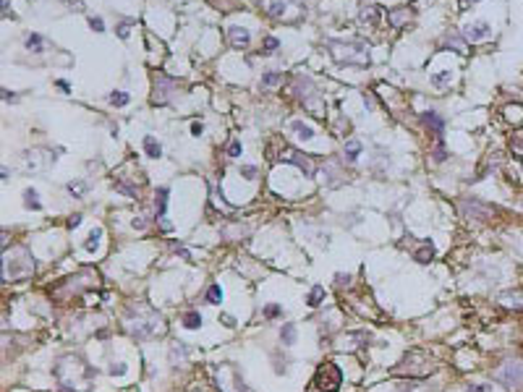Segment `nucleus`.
Wrapping results in <instances>:
<instances>
[{"label":"nucleus","instance_id":"obj_18","mask_svg":"<svg viewBox=\"0 0 523 392\" xmlns=\"http://www.w3.org/2000/svg\"><path fill=\"white\" fill-rule=\"evenodd\" d=\"M322 298H325V288L317 285V288H312V293H309V306H319Z\"/></svg>","mask_w":523,"mask_h":392},{"label":"nucleus","instance_id":"obj_14","mask_svg":"<svg viewBox=\"0 0 523 392\" xmlns=\"http://www.w3.org/2000/svg\"><path fill=\"white\" fill-rule=\"evenodd\" d=\"M26 47L32 50V53H42V50H45V39H42L39 34H29V37H26Z\"/></svg>","mask_w":523,"mask_h":392},{"label":"nucleus","instance_id":"obj_11","mask_svg":"<svg viewBox=\"0 0 523 392\" xmlns=\"http://www.w3.org/2000/svg\"><path fill=\"white\" fill-rule=\"evenodd\" d=\"M500 301L505 306H515V309H523V293H502Z\"/></svg>","mask_w":523,"mask_h":392},{"label":"nucleus","instance_id":"obj_36","mask_svg":"<svg viewBox=\"0 0 523 392\" xmlns=\"http://www.w3.org/2000/svg\"><path fill=\"white\" fill-rule=\"evenodd\" d=\"M118 34L126 39V37H128V24H120V26H118Z\"/></svg>","mask_w":523,"mask_h":392},{"label":"nucleus","instance_id":"obj_5","mask_svg":"<svg viewBox=\"0 0 523 392\" xmlns=\"http://www.w3.org/2000/svg\"><path fill=\"white\" fill-rule=\"evenodd\" d=\"M228 37H230V44H233V47H249V42H251L249 29H243V26H230Z\"/></svg>","mask_w":523,"mask_h":392},{"label":"nucleus","instance_id":"obj_31","mask_svg":"<svg viewBox=\"0 0 523 392\" xmlns=\"http://www.w3.org/2000/svg\"><path fill=\"white\" fill-rule=\"evenodd\" d=\"M445 157H448V155H445V149H442V146H437V149H434V162H442Z\"/></svg>","mask_w":523,"mask_h":392},{"label":"nucleus","instance_id":"obj_2","mask_svg":"<svg viewBox=\"0 0 523 392\" xmlns=\"http://www.w3.org/2000/svg\"><path fill=\"white\" fill-rule=\"evenodd\" d=\"M495 379L505 384L507 389H520L523 387V364L520 361H507L505 366L495 371Z\"/></svg>","mask_w":523,"mask_h":392},{"label":"nucleus","instance_id":"obj_10","mask_svg":"<svg viewBox=\"0 0 523 392\" xmlns=\"http://www.w3.org/2000/svg\"><path fill=\"white\" fill-rule=\"evenodd\" d=\"M280 340H283V345H293V342H296V324H293V322H285V324H283Z\"/></svg>","mask_w":523,"mask_h":392},{"label":"nucleus","instance_id":"obj_38","mask_svg":"<svg viewBox=\"0 0 523 392\" xmlns=\"http://www.w3.org/2000/svg\"><path fill=\"white\" fill-rule=\"evenodd\" d=\"M223 324H225V327H233L236 322H233V316H223Z\"/></svg>","mask_w":523,"mask_h":392},{"label":"nucleus","instance_id":"obj_29","mask_svg":"<svg viewBox=\"0 0 523 392\" xmlns=\"http://www.w3.org/2000/svg\"><path fill=\"white\" fill-rule=\"evenodd\" d=\"M241 175L251 180V178H256V168H254V165H243V168H241Z\"/></svg>","mask_w":523,"mask_h":392},{"label":"nucleus","instance_id":"obj_34","mask_svg":"<svg viewBox=\"0 0 523 392\" xmlns=\"http://www.w3.org/2000/svg\"><path fill=\"white\" fill-rule=\"evenodd\" d=\"M202 131H204L202 123H194V126H191V133H194V136H202Z\"/></svg>","mask_w":523,"mask_h":392},{"label":"nucleus","instance_id":"obj_28","mask_svg":"<svg viewBox=\"0 0 523 392\" xmlns=\"http://www.w3.org/2000/svg\"><path fill=\"white\" fill-rule=\"evenodd\" d=\"M89 26L95 29V32H105V21H102L100 16H92V19H89Z\"/></svg>","mask_w":523,"mask_h":392},{"label":"nucleus","instance_id":"obj_6","mask_svg":"<svg viewBox=\"0 0 523 392\" xmlns=\"http://www.w3.org/2000/svg\"><path fill=\"white\" fill-rule=\"evenodd\" d=\"M170 86H173V81H170V79L160 76V79L155 81V94H152V100H155L157 105H165L167 100H170Z\"/></svg>","mask_w":523,"mask_h":392},{"label":"nucleus","instance_id":"obj_17","mask_svg":"<svg viewBox=\"0 0 523 392\" xmlns=\"http://www.w3.org/2000/svg\"><path fill=\"white\" fill-rule=\"evenodd\" d=\"M24 204H26L29 209H39V207H42L39 199H37V191H34V188H26V193H24Z\"/></svg>","mask_w":523,"mask_h":392},{"label":"nucleus","instance_id":"obj_16","mask_svg":"<svg viewBox=\"0 0 523 392\" xmlns=\"http://www.w3.org/2000/svg\"><path fill=\"white\" fill-rule=\"evenodd\" d=\"M280 79H283V73H280V71H270V73H265V76H262V86L270 89V86L278 84Z\"/></svg>","mask_w":523,"mask_h":392},{"label":"nucleus","instance_id":"obj_21","mask_svg":"<svg viewBox=\"0 0 523 392\" xmlns=\"http://www.w3.org/2000/svg\"><path fill=\"white\" fill-rule=\"evenodd\" d=\"M207 301H209V304H220V301H223V290H220V285H209V290H207Z\"/></svg>","mask_w":523,"mask_h":392},{"label":"nucleus","instance_id":"obj_27","mask_svg":"<svg viewBox=\"0 0 523 392\" xmlns=\"http://www.w3.org/2000/svg\"><path fill=\"white\" fill-rule=\"evenodd\" d=\"M445 81H450V71H445V73H437V76H432V84H434V86H442Z\"/></svg>","mask_w":523,"mask_h":392},{"label":"nucleus","instance_id":"obj_40","mask_svg":"<svg viewBox=\"0 0 523 392\" xmlns=\"http://www.w3.org/2000/svg\"><path fill=\"white\" fill-rule=\"evenodd\" d=\"M468 3H479V0H460V6H468Z\"/></svg>","mask_w":523,"mask_h":392},{"label":"nucleus","instance_id":"obj_37","mask_svg":"<svg viewBox=\"0 0 523 392\" xmlns=\"http://www.w3.org/2000/svg\"><path fill=\"white\" fill-rule=\"evenodd\" d=\"M3 100H6V102H16V94L8 92V89H3Z\"/></svg>","mask_w":523,"mask_h":392},{"label":"nucleus","instance_id":"obj_25","mask_svg":"<svg viewBox=\"0 0 523 392\" xmlns=\"http://www.w3.org/2000/svg\"><path fill=\"white\" fill-rule=\"evenodd\" d=\"M228 155H230V157H241V141H238V139H230V144H228Z\"/></svg>","mask_w":523,"mask_h":392},{"label":"nucleus","instance_id":"obj_24","mask_svg":"<svg viewBox=\"0 0 523 392\" xmlns=\"http://www.w3.org/2000/svg\"><path fill=\"white\" fill-rule=\"evenodd\" d=\"M278 47H280L278 37H267V39H265V50H262V53H265V55H272V53L278 50Z\"/></svg>","mask_w":523,"mask_h":392},{"label":"nucleus","instance_id":"obj_39","mask_svg":"<svg viewBox=\"0 0 523 392\" xmlns=\"http://www.w3.org/2000/svg\"><path fill=\"white\" fill-rule=\"evenodd\" d=\"M123 371H126V366H113L110 369V374H123Z\"/></svg>","mask_w":523,"mask_h":392},{"label":"nucleus","instance_id":"obj_12","mask_svg":"<svg viewBox=\"0 0 523 392\" xmlns=\"http://www.w3.org/2000/svg\"><path fill=\"white\" fill-rule=\"evenodd\" d=\"M199 324H202V314H199V311H189L186 316H183V327H186V329H199Z\"/></svg>","mask_w":523,"mask_h":392},{"label":"nucleus","instance_id":"obj_30","mask_svg":"<svg viewBox=\"0 0 523 392\" xmlns=\"http://www.w3.org/2000/svg\"><path fill=\"white\" fill-rule=\"evenodd\" d=\"M68 191H71V193H84V191H86V186L81 183V180H76V183L71 180V183H68Z\"/></svg>","mask_w":523,"mask_h":392},{"label":"nucleus","instance_id":"obj_3","mask_svg":"<svg viewBox=\"0 0 523 392\" xmlns=\"http://www.w3.org/2000/svg\"><path fill=\"white\" fill-rule=\"evenodd\" d=\"M460 212H463V217L468 220H487L495 215V209H492L489 204H482V202H476V199H466V202H460Z\"/></svg>","mask_w":523,"mask_h":392},{"label":"nucleus","instance_id":"obj_19","mask_svg":"<svg viewBox=\"0 0 523 392\" xmlns=\"http://www.w3.org/2000/svg\"><path fill=\"white\" fill-rule=\"evenodd\" d=\"M432 256H434V246H432V243H429V246H424L421 251H416V262H421V264H426L429 259H432Z\"/></svg>","mask_w":523,"mask_h":392},{"label":"nucleus","instance_id":"obj_26","mask_svg":"<svg viewBox=\"0 0 523 392\" xmlns=\"http://www.w3.org/2000/svg\"><path fill=\"white\" fill-rule=\"evenodd\" d=\"M100 235H102V230H100V228H97V230H92V235H89L92 240H86V251H95V249H97V238H100Z\"/></svg>","mask_w":523,"mask_h":392},{"label":"nucleus","instance_id":"obj_15","mask_svg":"<svg viewBox=\"0 0 523 392\" xmlns=\"http://www.w3.org/2000/svg\"><path fill=\"white\" fill-rule=\"evenodd\" d=\"M265 6H270L267 8L270 16H283L285 13V3H280V0H265Z\"/></svg>","mask_w":523,"mask_h":392},{"label":"nucleus","instance_id":"obj_22","mask_svg":"<svg viewBox=\"0 0 523 392\" xmlns=\"http://www.w3.org/2000/svg\"><path fill=\"white\" fill-rule=\"evenodd\" d=\"M107 100H110V105H118V108H123V105H128V100H131V97H128L126 92H113Z\"/></svg>","mask_w":523,"mask_h":392},{"label":"nucleus","instance_id":"obj_8","mask_svg":"<svg viewBox=\"0 0 523 392\" xmlns=\"http://www.w3.org/2000/svg\"><path fill=\"white\" fill-rule=\"evenodd\" d=\"M144 152H147L152 160H157V157L162 155V146H160V141H157L155 136H144Z\"/></svg>","mask_w":523,"mask_h":392},{"label":"nucleus","instance_id":"obj_13","mask_svg":"<svg viewBox=\"0 0 523 392\" xmlns=\"http://www.w3.org/2000/svg\"><path fill=\"white\" fill-rule=\"evenodd\" d=\"M345 155H348V160H351V162H356V160H359V155H361V141L351 139V141L345 144Z\"/></svg>","mask_w":523,"mask_h":392},{"label":"nucleus","instance_id":"obj_32","mask_svg":"<svg viewBox=\"0 0 523 392\" xmlns=\"http://www.w3.org/2000/svg\"><path fill=\"white\" fill-rule=\"evenodd\" d=\"M79 225H81V215H73L68 220V228H79Z\"/></svg>","mask_w":523,"mask_h":392},{"label":"nucleus","instance_id":"obj_23","mask_svg":"<svg viewBox=\"0 0 523 392\" xmlns=\"http://www.w3.org/2000/svg\"><path fill=\"white\" fill-rule=\"evenodd\" d=\"M510 149H513L515 155H520V157H523V131H518L515 136L510 139Z\"/></svg>","mask_w":523,"mask_h":392},{"label":"nucleus","instance_id":"obj_33","mask_svg":"<svg viewBox=\"0 0 523 392\" xmlns=\"http://www.w3.org/2000/svg\"><path fill=\"white\" fill-rule=\"evenodd\" d=\"M265 314H267V316H278V314H280V306H267Z\"/></svg>","mask_w":523,"mask_h":392},{"label":"nucleus","instance_id":"obj_20","mask_svg":"<svg viewBox=\"0 0 523 392\" xmlns=\"http://www.w3.org/2000/svg\"><path fill=\"white\" fill-rule=\"evenodd\" d=\"M165 204H167V188H160L157 191V220L165 215Z\"/></svg>","mask_w":523,"mask_h":392},{"label":"nucleus","instance_id":"obj_9","mask_svg":"<svg viewBox=\"0 0 523 392\" xmlns=\"http://www.w3.org/2000/svg\"><path fill=\"white\" fill-rule=\"evenodd\" d=\"M424 123H426V126H432L437 133H442V131H445V120H442L434 110H426V113H424Z\"/></svg>","mask_w":523,"mask_h":392},{"label":"nucleus","instance_id":"obj_1","mask_svg":"<svg viewBox=\"0 0 523 392\" xmlns=\"http://www.w3.org/2000/svg\"><path fill=\"white\" fill-rule=\"evenodd\" d=\"M314 384L319 392H337L343 384V371L337 364H332V361H327V364H322L314 374Z\"/></svg>","mask_w":523,"mask_h":392},{"label":"nucleus","instance_id":"obj_35","mask_svg":"<svg viewBox=\"0 0 523 392\" xmlns=\"http://www.w3.org/2000/svg\"><path fill=\"white\" fill-rule=\"evenodd\" d=\"M468 392H489V387H487V384H484V387H482V384H471Z\"/></svg>","mask_w":523,"mask_h":392},{"label":"nucleus","instance_id":"obj_7","mask_svg":"<svg viewBox=\"0 0 523 392\" xmlns=\"http://www.w3.org/2000/svg\"><path fill=\"white\" fill-rule=\"evenodd\" d=\"M293 131H296V136L303 139V141L314 139V128H312L309 123H303V120H293Z\"/></svg>","mask_w":523,"mask_h":392},{"label":"nucleus","instance_id":"obj_4","mask_svg":"<svg viewBox=\"0 0 523 392\" xmlns=\"http://www.w3.org/2000/svg\"><path fill=\"white\" fill-rule=\"evenodd\" d=\"M463 37L468 42H482V39H489L492 37V26L487 21H471L463 26Z\"/></svg>","mask_w":523,"mask_h":392}]
</instances>
